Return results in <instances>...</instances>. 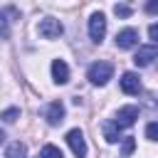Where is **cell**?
<instances>
[{"label": "cell", "instance_id": "16", "mask_svg": "<svg viewBox=\"0 0 158 158\" xmlns=\"http://www.w3.org/2000/svg\"><path fill=\"white\" fill-rule=\"evenodd\" d=\"M146 138H148V141H156V138H158V123H156V121H151V123L146 126Z\"/></svg>", "mask_w": 158, "mask_h": 158}, {"label": "cell", "instance_id": "8", "mask_svg": "<svg viewBox=\"0 0 158 158\" xmlns=\"http://www.w3.org/2000/svg\"><path fill=\"white\" fill-rule=\"evenodd\" d=\"M121 91L123 94H138L141 91V79H138V74H133V72H126L123 77H121Z\"/></svg>", "mask_w": 158, "mask_h": 158}, {"label": "cell", "instance_id": "19", "mask_svg": "<svg viewBox=\"0 0 158 158\" xmlns=\"http://www.w3.org/2000/svg\"><path fill=\"white\" fill-rule=\"evenodd\" d=\"M156 10H158V0H148L146 2V12L148 15H156Z\"/></svg>", "mask_w": 158, "mask_h": 158}, {"label": "cell", "instance_id": "10", "mask_svg": "<svg viewBox=\"0 0 158 158\" xmlns=\"http://www.w3.org/2000/svg\"><path fill=\"white\" fill-rule=\"evenodd\" d=\"M52 79L57 84H67L69 81V67H67L64 59H54L52 62Z\"/></svg>", "mask_w": 158, "mask_h": 158}, {"label": "cell", "instance_id": "11", "mask_svg": "<svg viewBox=\"0 0 158 158\" xmlns=\"http://www.w3.org/2000/svg\"><path fill=\"white\" fill-rule=\"evenodd\" d=\"M104 138L109 141V143H116V141H121V126L111 118V121H104Z\"/></svg>", "mask_w": 158, "mask_h": 158}, {"label": "cell", "instance_id": "1", "mask_svg": "<svg viewBox=\"0 0 158 158\" xmlns=\"http://www.w3.org/2000/svg\"><path fill=\"white\" fill-rule=\"evenodd\" d=\"M111 77H114V64H109V62H94L86 72V79L96 86H104Z\"/></svg>", "mask_w": 158, "mask_h": 158}, {"label": "cell", "instance_id": "14", "mask_svg": "<svg viewBox=\"0 0 158 158\" xmlns=\"http://www.w3.org/2000/svg\"><path fill=\"white\" fill-rule=\"evenodd\" d=\"M7 12H10V10H0V37H7V35H10V20H7Z\"/></svg>", "mask_w": 158, "mask_h": 158}, {"label": "cell", "instance_id": "18", "mask_svg": "<svg viewBox=\"0 0 158 158\" xmlns=\"http://www.w3.org/2000/svg\"><path fill=\"white\" fill-rule=\"evenodd\" d=\"M148 37H151V44H156V40H158V25L148 27Z\"/></svg>", "mask_w": 158, "mask_h": 158}, {"label": "cell", "instance_id": "15", "mask_svg": "<svg viewBox=\"0 0 158 158\" xmlns=\"http://www.w3.org/2000/svg\"><path fill=\"white\" fill-rule=\"evenodd\" d=\"M17 116H20V109H15V106H12V109L2 111V116H0V118H2V121H7V123H12V121H15Z\"/></svg>", "mask_w": 158, "mask_h": 158}, {"label": "cell", "instance_id": "20", "mask_svg": "<svg viewBox=\"0 0 158 158\" xmlns=\"http://www.w3.org/2000/svg\"><path fill=\"white\" fill-rule=\"evenodd\" d=\"M133 146H136V143H133V138H131V136H128V138H126V141H123V153H126V156H128V153H131V151H133Z\"/></svg>", "mask_w": 158, "mask_h": 158}, {"label": "cell", "instance_id": "13", "mask_svg": "<svg viewBox=\"0 0 158 158\" xmlns=\"http://www.w3.org/2000/svg\"><path fill=\"white\" fill-rule=\"evenodd\" d=\"M40 158H64L62 156V151L57 148V146H52V143H47L42 151H40Z\"/></svg>", "mask_w": 158, "mask_h": 158}, {"label": "cell", "instance_id": "9", "mask_svg": "<svg viewBox=\"0 0 158 158\" xmlns=\"http://www.w3.org/2000/svg\"><path fill=\"white\" fill-rule=\"evenodd\" d=\"M47 123L49 126H57V123H62L64 121V104L62 101H52L49 106H47Z\"/></svg>", "mask_w": 158, "mask_h": 158}, {"label": "cell", "instance_id": "12", "mask_svg": "<svg viewBox=\"0 0 158 158\" xmlns=\"http://www.w3.org/2000/svg\"><path fill=\"white\" fill-rule=\"evenodd\" d=\"M25 156H27V146H25V143H20V141L10 143V146H7V151H5V158H25Z\"/></svg>", "mask_w": 158, "mask_h": 158}, {"label": "cell", "instance_id": "21", "mask_svg": "<svg viewBox=\"0 0 158 158\" xmlns=\"http://www.w3.org/2000/svg\"><path fill=\"white\" fill-rule=\"evenodd\" d=\"M2 141H5V133H2V131H0V143H2Z\"/></svg>", "mask_w": 158, "mask_h": 158}, {"label": "cell", "instance_id": "7", "mask_svg": "<svg viewBox=\"0 0 158 158\" xmlns=\"http://www.w3.org/2000/svg\"><path fill=\"white\" fill-rule=\"evenodd\" d=\"M136 42H138V32L133 27H126L116 35V47L118 49H131V47H136Z\"/></svg>", "mask_w": 158, "mask_h": 158}, {"label": "cell", "instance_id": "17", "mask_svg": "<svg viewBox=\"0 0 158 158\" xmlns=\"http://www.w3.org/2000/svg\"><path fill=\"white\" fill-rule=\"evenodd\" d=\"M114 12H116L118 17H128V15H131V7H126V5H116Z\"/></svg>", "mask_w": 158, "mask_h": 158}, {"label": "cell", "instance_id": "4", "mask_svg": "<svg viewBox=\"0 0 158 158\" xmlns=\"http://www.w3.org/2000/svg\"><path fill=\"white\" fill-rule=\"evenodd\" d=\"M67 143H69V148H72V153L77 158H84L86 156V141H84V133L79 128H72L67 133Z\"/></svg>", "mask_w": 158, "mask_h": 158}, {"label": "cell", "instance_id": "3", "mask_svg": "<svg viewBox=\"0 0 158 158\" xmlns=\"http://www.w3.org/2000/svg\"><path fill=\"white\" fill-rule=\"evenodd\" d=\"M104 35H106V17H104V12H94L89 17V37L94 42H101Z\"/></svg>", "mask_w": 158, "mask_h": 158}, {"label": "cell", "instance_id": "5", "mask_svg": "<svg viewBox=\"0 0 158 158\" xmlns=\"http://www.w3.org/2000/svg\"><path fill=\"white\" fill-rule=\"evenodd\" d=\"M156 57H158V47H156V44H143V47H138V52L133 54V64H136V67H148V64H153Z\"/></svg>", "mask_w": 158, "mask_h": 158}, {"label": "cell", "instance_id": "2", "mask_svg": "<svg viewBox=\"0 0 158 158\" xmlns=\"http://www.w3.org/2000/svg\"><path fill=\"white\" fill-rule=\"evenodd\" d=\"M37 32H40V37H44V40H54V37H59V35L64 32V27H62V22H59L57 17H44V20H40Z\"/></svg>", "mask_w": 158, "mask_h": 158}, {"label": "cell", "instance_id": "6", "mask_svg": "<svg viewBox=\"0 0 158 158\" xmlns=\"http://www.w3.org/2000/svg\"><path fill=\"white\" fill-rule=\"evenodd\" d=\"M121 128H128V126H133L136 121H138V106H121L118 111H116V118H114Z\"/></svg>", "mask_w": 158, "mask_h": 158}]
</instances>
